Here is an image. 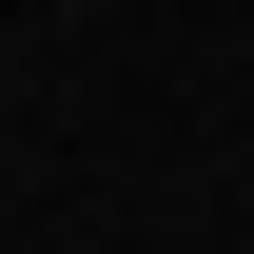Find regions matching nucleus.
Here are the masks:
<instances>
[]
</instances>
